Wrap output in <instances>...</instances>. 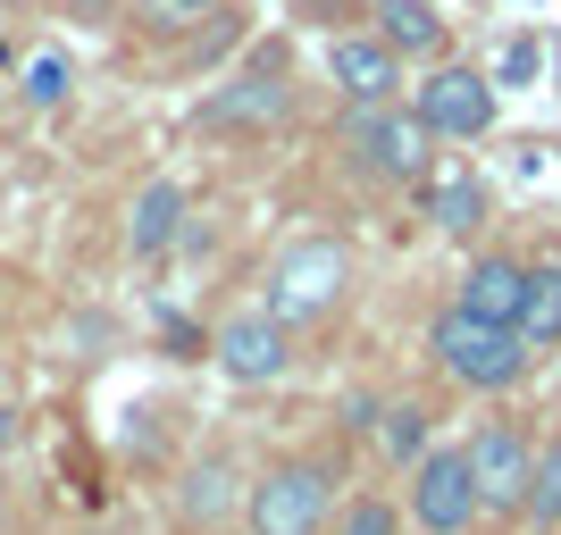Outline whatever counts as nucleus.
<instances>
[{"label": "nucleus", "mask_w": 561, "mask_h": 535, "mask_svg": "<svg viewBox=\"0 0 561 535\" xmlns=\"http://www.w3.org/2000/svg\"><path fill=\"white\" fill-rule=\"evenodd\" d=\"M427 351H436V369L469 394H512L519 376H528V335L503 318H478V310L453 302L445 318L427 326Z\"/></svg>", "instance_id": "obj_1"}, {"label": "nucleus", "mask_w": 561, "mask_h": 535, "mask_svg": "<svg viewBox=\"0 0 561 535\" xmlns=\"http://www.w3.org/2000/svg\"><path fill=\"white\" fill-rule=\"evenodd\" d=\"M344 293H352V252L335 243V234H302V243H285V252H277L260 310H277L285 326H319V318L344 310Z\"/></svg>", "instance_id": "obj_2"}, {"label": "nucleus", "mask_w": 561, "mask_h": 535, "mask_svg": "<svg viewBox=\"0 0 561 535\" xmlns=\"http://www.w3.org/2000/svg\"><path fill=\"white\" fill-rule=\"evenodd\" d=\"M344 151H352L360 176H377V185H420L427 167H436V135H427L402 101H369V109H352L344 117Z\"/></svg>", "instance_id": "obj_3"}, {"label": "nucleus", "mask_w": 561, "mask_h": 535, "mask_svg": "<svg viewBox=\"0 0 561 535\" xmlns=\"http://www.w3.org/2000/svg\"><path fill=\"white\" fill-rule=\"evenodd\" d=\"M335 519V468L328 461H277L243 493V527L252 535H328Z\"/></svg>", "instance_id": "obj_4"}, {"label": "nucleus", "mask_w": 561, "mask_h": 535, "mask_svg": "<svg viewBox=\"0 0 561 535\" xmlns=\"http://www.w3.org/2000/svg\"><path fill=\"white\" fill-rule=\"evenodd\" d=\"M402 519H411L420 535H469L478 519H486V502H478V477H469V452H461V443H427L420 461H411Z\"/></svg>", "instance_id": "obj_5"}, {"label": "nucleus", "mask_w": 561, "mask_h": 535, "mask_svg": "<svg viewBox=\"0 0 561 535\" xmlns=\"http://www.w3.org/2000/svg\"><path fill=\"white\" fill-rule=\"evenodd\" d=\"M411 117H420L436 142H478L494 126V84L478 68H461V59H445V68H427L420 84H411Z\"/></svg>", "instance_id": "obj_6"}, {"label": "nucleus", "mask_w": 561, "mask_h": 535, "mask_svg": "<svg viewBox=\"0 0 561 535\" xmlns=\"http://www.w3.org/2000/svg\"><path fill=\"white\" fill-rule=\"evenodd\" d=\"M210 351H218V369H227L234 385H277V376L294 369V326H285L277 310H234L210 335Z\"/></svg>", "instance_id": "obj_7"}, {"label": "nucleus", "mask_w": 561, "mask_h": 535, "mask_svg": "<svg viewBox=\"0 0 561 535\" xmlns=\"http://www.w3.org/2000/svg\"><path fill=\"white\" fill-rule=\"evenodd\" d=\"M461 452H469V477H478V502H486L494 519H512L519 502H528V468H537V443L519 435V427H478Z\"/></svg>", "instance_id": "obj_8"}, {"label": "nucleus", "mask_w": 561, "mask_h": 535, "mask_svg": "<svg viewBox=\"0 0 561 535\" xmlns=\"http://www.w3.org/2000/svg\"><path fill=\"white\" fill-rule=\"evenodd\" d=\"M328 75H335V93H344L352 109L402 101V50L386 43V34H344V43L328 50Z\"/></svg>", "instance_id": "obj_9"}, {"label": "nucleus", "mask_w": 561, "mask_h": 535, "mask_svg": "<svg viewBox=\"0 0 561 535\" xmlns=\"http://www.w3.org/2000/svg\"><path fill=\"white\" fill-rule=\"evenodd\" d=\"M234 511H243L234 461H227V452H202V461L176 477V519H185V527H227Z\"/></svg>", "instance_id": "obj_10"}, {"label": "nucleus", "mask_w": 561, "mask_h": 535, "mask_svg": "<svg viewBox=\"0 0 561 535\" xmlns=\"http://www.w3.org/2000/svg\"><path fill=\"white\" fill-rule=\"evenodd\" d=\"M519 293H528V268H519L512 252H486V259H469V277H461V293H453V302L478 310V318L519 326Z\"/></svg>", "instance_id": "obj_11"}, {"label": "nucleus", "mask_w": 561, "mask_h": 535, "mask_svg": "<svg viewBox=\"0 0 561 535\" xmlns=\"http://www.w3.org/2000/svg\"><path fill=\"white\" fill-rule=\"evenodd\" d=\"M185 185H176V176H160V185H142L135 193V226H126V252L135 259H160L168 243H176V226H185Z\"/></svg>", "instance_id": "obj_12"}, {"label": "nucleus", "mask_w": 561, "mask_h": 535, "mask_svg": "<svg viewBox=\"0 0 561 535\" xmlns=\"http://www.w3.org/2000/svg\"><path fill=\"white\" fill-rule=\"evenodd\" d=\"M519 335H528V351H553V344H561V259H537V268H528V293H519Z\"/></svg>", "instance_id": "obj_13"}, {"label": "nucleus", "mask_w": 561, "mask_h": 535, "mask_svg": "<svg viewBox=\"0 0 561 535\" xmlns=\"http://www.w3.org/2000/svg\"><path fill=\"white\" fill-rule=\"evenodd\" d=\"M427 218L445 234H469L478 218H486V185L469 176V167H445V176H427Z\"/></svg>", "instance_id": "obj_14"}, {"label": "nucleus", "mask_w": 561, "mask_h": 535, "mask_svg": "<svg viewBox=\"0 0 561 535\" xmlns=\"http://www.w3.org/2000/svg\"><path fill=\"white\" fill-rule=\"evenodd\" d=\"M528 527H561V435L537 443V468H528V502H519Z\"/></svg>", "instance_id": "obj_15"}, {"label": "nucleus", "mask_w": 561, "mask_h": 535, "mask_svg": "<svg viewBox=\"0 0 561 535\" xmlns=\"http://www.w3.org/2000/svg\"><path fill=\"white\" fill-rule=\"evenodd\" d=\"M285 109V84H268V75H252V84H243V93H218L210 109V126H260V117H277Z\"/></svg>", "instance_id": "obj_16"}, {"label": "nucleus", "mask_w": 561, "mask_h": 535, "mask_svg": "<svg viewBox=\"0 0 561 535\" xmlns=\"http://www.w3.org/2000/svg\"><path fill=\"white\" fill-rule=\"evenodd\" d=\"M377 18H386V25H377V34H386V43H394V50H436V34H445L427 0H386Z\"/></svg>", "instance_id": "obj_17"}, {"label": "nucleus", "mask_w": 561, "mask_h": 535, "mask_svg": "<svg viewBox=\"0 0 561 535\" xmlns=\"http://www.w3.org/2000/svg\"><path fill=\"white\" fill-rule=\"evenodd\" d=\"M328 535H402V502H386V493H352V502H335Z\"/></svg>", "instance_id": "obj_18"}, {"label": "nucleus", "mask_w": 561, "mask_h": 535, "mask_svg": "<svg viewBox=\"0 0 561 535\" xmlns=\"http://www.w3.org/2000/svg\"><path fill=\"white\" fill-rule=\"evenodd\" d=\"M377 452H386V461H402V468L427 452V410H420V402H394V410H386V427H377Z\"/></svg>", "instance_id": "obj_19"}, {"label": "nucleus", "mask_w": 561, "mask_h": 535, "mask_svg": "<svg viewBox=\"0 0 561 535\" xmlns=\"http://www.w3.org/2000/svg\"><path fill=\"white\" fill-rule=\"evenodd\" d=\"M25 101H34V109H59V101H68V59H59V50L25 59Z\"/></svg>", "instance_id": "obj_20"}, {"label": "nucleus", "mask_w": 561, "mask_h": 535, "mask_svg": "<svg viewBox=\"0 0 561 535\" xmlns=\"http://www.w3.org/2000/svg\"><path fill=\"white\" fill-rule=\"evenodd\" d=\"M218 0H135V18L151 25V34H185V25H202Z\"/></svg>", "instance_id": "obj_21"}, {"label": "nucleus", "mask_w": 561, "mask_h": 535, "mask_svg": "<svg viewBox=\"0 0 561 535\" xmlns=\"http://www.w3.org/2000/svg\"><path fill=\"white\" fill-rule=\"evenodd\" d=\"M9 443H18V402L0 394V452H9Z\"/></svg>", "instance_id": "obj_22"}]
</instances>
